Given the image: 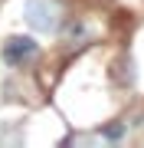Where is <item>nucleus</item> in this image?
Wrapping results in <instances>:
<instances>
[{
  "instance_id": "3",
  "label": "nucleus",
  "mask_w": 144,
  "mask_h": 148,
  "mask_svg": "<svg viewBox=\"0 0 144 148\" xmlns=\"http://www.w3.org/2000/svg\"><path fill=\"white\" fill-rule=\"evenodd\" d=\"M105 135H108V138H118V135H121V125H108Z\"/></svg>"
},
{
  "instance_id": "1",
  "label": "nucleus",
  "mask_w": 144,
  "mask_h": 148,
  "mask_svg": "<svg viewBox=\"0 0 144 148\" xmlns=\"http://www.w3.org/2000/svg\"><path fill=\"white\" fill-rule=\"evenodd\" d=\"M23 16L36 33H56L66 20V7L62 0H26Z\"/></svg>"
},
{
  "instance_id": "2",
  "label": "nucleus",
  "mask_w": 144,
  "mask_h": 148,
  "mask_svg": "<svg viewBox=\"0 0 144 148\" xmlns=\"http://www.w3.org/2000/svg\"><path fill=\"white\" fill-rule=\"evenodd\" d=\"M36 56H39V43L33 36H10L3 43V63L10 66H26Z\"/></svg>"
}]
</instances>
